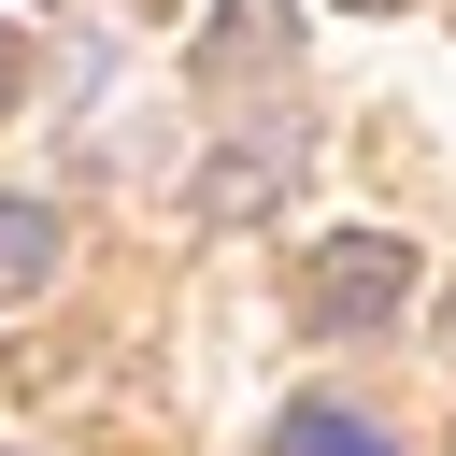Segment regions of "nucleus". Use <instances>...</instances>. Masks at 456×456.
I'll list each match as a JSON object with an SVG mask.
<instances>
[{
	"instance_id": "obj_1",
	"label": "nucleus",
	"mask_w": 456,
	"mask_h": 456,
	"mask_svg": "<svg viewBox=\"0 0 456 456\" xmlns=\"http://www.w3.org/2000/svg\"><path fill=\"white\" fill-rule=\"evenodd\" d=\"M399 299H413L399 228H342V242H314V271H299V314H314V328H342V342H370Z\"/></svg>"
},
{
	"instance_id": "obj_2",
	"label": "nucleus",
	"mask_w": 456,
	"mask_h": 456,
	"mask_svg": "<svg viewBox=\"0 0 456 456\" xmlns=\"http://www.w3.org/2000/svg\"><path fill=\"white\" fill-rule=\"evenodd\" d=\"M285 57H299V14H285V0H228V14L200 28V71H214V86H228V71H285Z\"/></svg>"
},
{
	"instance_id": "obj_3",
	"label": "nucleus",
	"mask_w": 456,
	"mask_h": 456,
	"mask_svg": "<svg viewBox=\"0 0 456 456\" xmlns=\"http://www.w3.org/2000/svg\"><path fill=\"white\" fill-rule=\"evenodd\" d=\"M285 171H299V142L271 128V142H242V157H214V171H200V214H214V228H242V214H271V200H285Z\"/></svg>"
},
{
	"instance_id": "obj_4",
	"label": "nucleus",
	"mask_w": 456,
	"mask_h": 456,
	"mask_svg": "<svg viewBox=\"0 0 456 456\" xmlns=\"http://www.w3.org/2000/svg\"><path fill=\"white\" fill-rule=\"evenodd\" d=\"M57 256H71L57 242V200H0V299H43Z\"/></svg>"
},
{
	"instance_id": "obj_5",
	"label": "nucleus",
	"mask_w": 456,
	"mask_h": 456,
	"mask_svg": "<svg viewBox=\"0 0 456 456\" xmlns=\"http://www.w3.org/2000/svg\"><path fill=\"white\" fill-rule=\"evenodd\" d=\"M271 456H399L370 413H342V399H285V428H271Z\"/></svg>"
},
{
	"instance_id": "obj_6",
	"label": "nucleus",
	"mask_w": 456,
	"mask_h": 456,
	"mask_svg": "<svg viewBox=\"0 0 456 456\" xmlns=\"http://www.w3.org/2000/svg\"><path fill=\"white\" fill-rule=\"evenodd\" d=\"M14 86H28V43H14V28H0V114H14Z\"/></svg>"
},
{
	"instance_id": "obj_7",
	"label": "nucleus",
	"mask_w": 456,
	"mask_h": 456,
	"mask_svg": "<svg viewBox=\"0 0 456 456\" xmlns=\"http://www.w3.org/2000/svg\"><path fill=\"white\" fill-rule=\"evenodd\" d=\"M356 14H399V0H356Z\"/></svg>"
}]
</instances>
